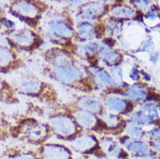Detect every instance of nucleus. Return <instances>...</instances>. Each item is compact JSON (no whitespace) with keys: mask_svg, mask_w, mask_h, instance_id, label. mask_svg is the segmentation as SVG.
I'll list each match as a JSON object with an SVG mask.
<instances>
[{"mask_svg":"<svg viewBox=\"0 0 160 159\" xmlns=\"http://www.w3.org/2000/svg\"><path fill=\"white\" fill-rule=\"evenodd\" d=\"M44 59L45 73L61 84L84 93L98 88L90 69L80 64L68 50L51 48L44 53Z\"/></svg>","mask_w":160,"mask_h":159,"instance_id":"nucleus-1","label":"nucleus"},{"mask_svg":"<svg viewBox=\"0 0 160 159\" xmlns=\"http://www.w3.org/2000/svg\"><path fill=\"white\" fill-rule=\"evenodd\" d=\"M52 136L48 123L32 116H21L12 123V137L31 145L38 147L47 143Z\"/></svg>","mask_w":160,"mask_h":159,"instance_id":"nucleus-2","label":"nucleus"},{"mask_svg":"<svg viewBox=\"0 0 160 159\" xmlns=\"http://www.w3.org/2000/svg\"><path fill=\"white\" fill-rule=\"evenodd\" d=\"M14 86L19 95L36 98L51 105H56L58 103L57 92L52 85L35 76L24 75L21 77Z\"/></svg>","mask_w":160,"mask_h":159,"instance_id":"nucleus-3","label":"nucleus"},{"mask_svg":"<svg viewBox=\"0 0 160 159\" xmlns=\"http://www.w3.org/2000/svg\"><path fill=\"white\" fill-rule=\"evenodd\" d=\"M8 10L12 16L27 24L29 28L35 30L39 25L47 5L40 1L15 0L10 2Z\"/></svg>","mask_w":160,"mask_h":159,"instance_id":"nucleus-4","label":"nucleus"},{"mask_svg":"<svg viewBox=\"0 0 160 159\" xmlns=\"http://www.w3.org/2000/svg\"><path fill=\"white\" fill-rule=\"evenodd\" d=\"M3 34L9 46L16 52H34L40 47L43 42L39 33L29 27L5 30Z\"/></svg>","mask_w":160,"mask_h":159,"instance_id":"nucleus-5","label":"nucleus"},{"mask_svg":"<svg viewBox=\"0 0 160 159\" xmlns=\"http://www.w3.org/2000/svg\"><path fill=\"white\" fill-rule=\"evenodd\" d=\"M47 123L51 127L52 135L70 143L84 132L72 116L64 111L52 114Z\"/></svg>","mask_w":160,"mask_h":159,"instance_id":"nucleus-6","label":"nucleus"},{"mask_svg":"<svg viewBox=\"0 0 160 159\" xmlns=\"http://www.w3.org/2000/svg\"><path fill=\"white\" fill-rule=\"evenodd\" d=\"M63 111L72 116L78 124L87 132H99L107 135V129L99 116L79 109L72 103L63 107Z\"/></svg>","mask_w":160,"mask_h":159,"instance_id":"nucleus-7","label":"nucleus"},{"mask_svg":"<svg viewBox=\"0 0 160 159\" xmlns=\"http://www.w3.org/2000/svg\"><path fill=\"white\" fill-rule=\"evenodd\" d=\"M71 149L84 157L97 159H108L100 145L99 138L92 132L82 133L71 142Z\"/></svg>","mask_w":160,"mask_h":159,"instance_id":"nucleus-8","label":"nucleus"},{"mask_svg":"<svg viewBox=\"0 0 160 159\" xmlns=\"http://www.w3.org/2000/svg\"><path fill=\"white\" fill-rule=\"evenodd\" d=\"M44 31L50 38L59 44H68L76 37L73 24L66 17H53L44 24Z\"/></svg>","mask_w":160,"mask_h":159,"instance_id":"nucleus-9","label":"nucleus"},{"mask_svg":"<svg viewBox=\"0 0 160 159\" xmlns=\"http://www.w3.org/2000/svg\"><path fill=\"white\" fill-rule=\"evenodd\" d=\"M24 64L16 51L9 46L4 34L0 40V73H9L23 67Z\"/></svg>","mask_w":160,"mask_h":159,"instance_id":"nucleus-10","label":"nucleus"},{"mask_svg":"<svg viewBox=\"0 0 160 159\" xmlns=\"http://www.w3.org/2000/svg\"><path fill=\"white\" fill-rule=\"evenodd\" d=\"M36 151L42 159H75L72 149L63 143L47 142Z\"/></svg>","mask_w":160,"mask_h":159,"instance_id":"nucleus-11","label":"nucleus"},{"mask_svg":"<svg viewBox=\"0 0 160 159\" xmlns=\"http://www.w3.org/2000/svg\"><path fill=\"white\" fill-rule=\"evenodd\" d=\"M108 4L102 2H89L83 4L78 9V15L84 21H100L101 18L107 15L109 12Z\"/></svg>","mask_w":160,"mask_h":159,"instance_id":"nucleus-12","label":"nucleus"},{"mask_svg":"<svg viewBox=\"0 0 160 159\" xmlns=\"http://www.w3.org/2000/svg\"><path fill=\"white\" fill-rule=\"evenodd\" d=\"M120 144L124 146L125 151L132 153V155L139 158H146L153 155V151L150 145L144 141L133 140L130 138L129 136L122 137L119 139Z\"/></svg>","mask_w":160,"mask_h":159,"instance_id":"nucleus-13","label":"nucleus"},{"mask_svg":"<svg viewBox=\"0 0 160 159\" xmlns=\"http://www.w3.org/2000/svg\"><path fill=\"white\" fill-rule=\"evenodd\" d=\"M104 110L117 115H124L130 113L133 110L132 101L124 99L120 97L113 95H106L104 99Z\"/></svg>","mask_w":160,"mask_h":159,"instance_id":"nucleus-14","label":"nucleus"},{"mask_svg":"<svg viewBox=\"0 0 160 159\" xmlns=\"http://www.w3.org/2000/svg\"><path fill=\"white\" fill-rule=\"evenodd\" d=\"M99 141L101 149L107 157H111L116 159H128V152L112 137L104 135L99 138Z\"/></svg>","mask_w":160,"mask_h":159,"instance_id":"nucleus-15","label":"nucleus"},{"mask_svg":"<svg viewBox=\"0 0 160 159\" xmlns=\"http://www.w3.org/2000/svg\"><path fill=\"white\" fill-rule=\"evenodd\" d=\"M72 104L79 109L84 110L99 117L105 111L103 102L95 97L90 95L80 96Z\"/></svg>","mask_w":160,"mask_h":159,"instance_id":"nucleus-16","label":"nucleus"},{"mask_svg":"<svg viewBox=\"0 0 160 159\" xmlns=\"http://www.w3.org/2000/svg\"><path fill=\"white\" fill-rule=\"evenodd\" d=\"M0 159H42L36 150L12 146L6 148Z\"/></svg>","mask_w":160,"mask_h":159,"instance_id":"nucleus-17","label":"nucleus"},{"mask_svg":"<svg viewBox=\"0 0 160 159\" xmlns=\"http://www.w3.org/2000/svg\"><path fill=\"white\" fill-rule=\"evenodd\" d=\"M100 118L107 129V135L111 133L118 134L122 132L126 126L125 121L119 115L113 114L106 111H104V113L100 116Z\"/></svg>","mask_w":160,"mask_h":159,"instance_id":"nucleus-18","label":"nucleus"},{"mask_svg":"<svg viewBox=\"0 0 160 159\" xmlns=\"http://www.w3.org/2000/svg\"><path fill=\"white\" fill-rule=\"evenodd\" d=\"M0 103L16 104L19 103V94L14 84L0 77Z\"/></svg>","mask_w":160,"mask_h":159,"instance_id":"nucleus-19","label":"nucleus"},{"mask_svg":"<svg viewBox=\"0 0 160 159\" xmlns=\"http://www.w3.org/2000/svg\"><path fill=\"white\" fill-rule=\"evenodd\" d=\"M90 71L93 76V79L97 87L103 86V87L107 88V90H111L118 86L117 81L113 78V77H112L108 72L103 69L96 68V66H94V71L92 70H90Z\"/></svg>","mask_w":160,"mask_h":159,"instance_id":"nucleus-20","label":"nucleus"},{"mask_svg":"<svg viewBox=\"0 0 160 159\" xmlns=\"http://www.w3.org/2000/svg\"><path fill=\"white\" fill-rule=\"evenodd\" d=\"M98 58L102 60L106 66H118L123 61L122 54L117 51H113L108 46H103L98 53Z\"/></svg>","mask_w":160,"mask_h":159,"instance_id":"nucleus-21","label":"nucleus"},{"mask_svg":"<svg viewBox=\"0 0 160 159\" xmlns=\"http://www.w3.org/2000/svg\"><path fill=\"white\" fill-rule=\"evenodd\" d=\"M134 11L124 4H115L109 8L107 15L110 14L113 18H127L134 15Z\"/></svg>","mask_w":160,"mask_h":159,"instance_id":"nucleus-22","label":"nucleus"},{"mask_svg":"<svg viewBox=\"0 0 160 159\" xmlns=\"http://www.w3.org/2000/svg\"><path fill=\"white\" fill-rule=\"evenodd\" d=\"M12 123L7 118L4 112L0 111V141L12 137Z\"/></svg>","mask_w":160,"mask_h":159,"instance_id":"nucleus-23","label":"nucleus"},{"mask_svg":"<svg viewBox=\"0 0 160 159\" xmlns=\"http://www.w3.org/2000/svg\"><path fill=\"white\" fill-rule=\"evenodd\" d=\"M3 27H6V30H11L15 28V24L6 17L4 9L0 7V30Z\"/></svg>","mask_w":160,"mask_h":159,"instance_id":"nucleus-24","label":"nucleus"},{"mask_svg":"<svg viewBox=\"0 0 160 159\" xmlns=\"http://www.w3.org/2000/svg\"><path fill=\"white\" fill-rule=\"evenodd\" d=\"M150 121H151V118L149 117V116L142 114V113H137L132 117V122L135 123L146 124L150 123Z\"/></svg>","mask_w":160,"mask_h":159,"instance_id":"nucleus-25","label":"nucleus"},{"mask_svg":"<svg viewBox=\"0 0 160 159\" xmlns=\"http://www.w3.org/2000/svg\"><path fill=\"white\" fill-rule=\"evenodd\" d=\"M126 132L128 133V136H131L132 137H136V138H138L141 136L143 135V131L142 129L139 127H137L136 125H131L129 126L128 128H124Z\"/></svg>","mask_w":160,"mask_h":159,"instance_id":"nucleus-26","label":"nucleus"}]
</instances>
